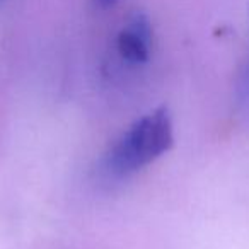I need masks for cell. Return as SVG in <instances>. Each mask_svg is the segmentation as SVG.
I'll use <instances>...</instances> for the list:
<instances>
[{
    "mask_svg": "<svg viewBox=\"0 0 249 249\" xmlns=\"http://www.w3.org/2000/svg\"><path fill=\"white\" fill-rule=\"evenodd\" d=\"M173 123L166 107L137 120L103 159V173L113 179L132 176L173 147Z\"/></svg>",
    "mask_w": 249,
    "mask_h": 249,
    "instance_id": "cell-1",
    "label": "cell"
},
{
    "mask_svg": "<svg viewBox=\"0 0 249 249\" xmlns=\"http://www.w3.org/2000/svg\"><path fill=\"white\" fill-rule=\"evenodd\" d=\"M239 92H241L242 103H249V65L246 67V72L242 73L241 87H239Z\"/></svg>",
    "mask_w": 249,
    "mask_h": 249,
    "instance_id": "cell-3",
    "label": "cell"
},
{
    "mask_svg": "<svg viewBox=\"0 0 249 249\" xmlns=\"http://www.w3.org/2000/svg\"><path fill=\"white\" fill-rule=\"evenodd\" d=\"M96 2L101 7H109V5H114L116 2H120V0H96Z\"/></svg>",
    "mask_w": 249,
    "mask_h": 249,
    "instance_id": "cell-4",
    "label": "cell"
},
{
    "mask_svg": "<svg viewBox=\"0 0 249 249\" xmlns=\"http://www.w3.org/2000/svg\"><path fill=\"white\" fill-rule=\"evenodd\" d=\"M116 50L126 63L142 65L149 62L152 50V26L143 12H133L121 26L116 36Z\"/></svg>",
    "mask_w": 249,
    "mask_h": 249,
    "instance_id": "cell-2",
    "label": "cell"
}]
</instances>
